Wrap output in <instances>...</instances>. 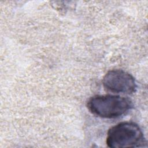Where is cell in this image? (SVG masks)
<instances>
[{"label":"cell","instance_id":"7a4b0ae2","mask_svg":"<svg viewBox=\"0 0 148 148\" xmlns=\"http://www.w3.org/2000/svg\"><path fill=\"white\" fill-rule=\"evenodd\" d=\"M146 140L139 126L124 121L111 127L107 134L106 144L112 148L136 147L144 145Z\"/></svg>","mask_w":148,"mask_h":148},{"label":"cell","instance_id":"6da1fadb","mask_svg":"<svg viewBox=\"0 0 148 148\" xmlns=\"http://www.w3.org/2000/svg\"><path fill=\"white\" fill-rule=\"evenodd\" d=\"M132 106V102L128 98L110 94L95 95L87 102V107L93 114L105 119L119 117Z\"/></svg>","mask_w":148,"mask_h":148},{"label":"cell","instance_id":"3957f363","mask_svg":"<svg viewBox=\"0 0 148 148\" xmlns=\"http://www.w3.org/2000/svg\"><path fill=\"white\" fill-rule=\"evenodd\" d=\"M102 83L108 91L114 93L131 94L136 89L134 77L123 70L116 69L109 71L104 76Z\"/></svg>","mask_w":148,"mask_h":148}]
</instances>
